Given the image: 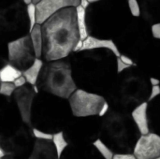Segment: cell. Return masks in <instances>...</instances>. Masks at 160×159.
<instances>
[{"label":"cell","mask_w":160,"mask_h":159,"mask_svg":"<svg viewBox=\"0 0 160 159\" xmlns=\"http://www.w3.org/2000/svg\"><path fill=\"white\" fill-rule=\"evenodd\" d=\"M80 2L81 0H41L35 4L37 11V23L41 25L52 15L64 8L77 7L80 6Z\"/></svg>","instance_id":"13"},{"label":"cell","mask_w":160,"mask_h":159,"mask_svg":"<svg viewBox=\"0 0 160 159\" xmlns=\"http://www.w3.org/2000/svg\"><path fill=\"white\" fill-rule=\"evenodd\" d=\"M52 142L56 150L57 156L60 158V157L62 156L63 152L66 150V148L68 146V142H67L63 131H60L58 133H55L52 135Z\"/></svg>","instance_id":"22"},{"label":"cell","mask_w":160,"mask_h":159,"mask_svg":"<svg viewBox=\"0 0 160 159\" xmlns=\"http://www.w3.org/2000/svg\"><path fill=\"white\" fill-rule=\"evenodd\" d=\"M133 155L136 159H156L160 157V136L156 133L142 135L137 141Z\"/></svg>","instance_id":"12"},{"label":"cell","mask_w":160,"mask_h":159,"mask_svg":"<svg viewBox=\"0 0 160 159\" xmlns=\"http://www.w3.org/2000/svg\"><path fill=\"white\" fill-rule=\"evenodd\" d=\"M119 58L121 59V61L123 62V63H125L126 65H128V67H135L136 66V64H135V62L130 58V57H128V55H125V54H121L120 56H119Z\"/></svg>","instance_id":"32"},{"label":"cell","mask_w":160,"mask_h":159,"mask_svg":"<svg viewBox=\"0 0 160 159\" xmlns=\"http://www.w3.org/2000/svg\"><path fill=\"white\" fill-rule=\"evenodd\" d=\"M141 18L150 25L160 23V0H138Z\"/></svg>","instance_id":"14"},{"label":"cell","mask_w":160,"mask_h":159,"mask_svg":"<svg viewBox=\"0 0 160 159\" xmlns=\"http://www.w3.org/2000/svg\"><path fill=\"white\" fill-rule=\"evenodd\" d=\"M36 86L41 93L68 99L78 89L72 76L68 57L44 62Z\"/></svg>","instance_id":"5"},{"label":"cell","mask_w":160,"mask_h":159,"mask_svg":"<svg viewBox=\"0 0 160 159\" xmlns=\"http://www.w3.org/2000/svg\"><path fill=\"white\" fill-rule=\"evenodd\" d=\"M36 59L29 35L8 42V61L19 70H26L34 64Z\"/></svg>","instance_id":"9"},{"label":"cell","mask_w":160,"mask_h":159,"mask_svg":"<svg viewBox=\"0 0 160 159\" xmlns=\"http://www.w3.org/2000/svg\"><path fill=\"white\" fill-rule=\"evenodd\" d=\"M22 75V71L19 70L9 63L0 68V82H13L17 78Z\"/></svg>","instance_id":"20"},{"label":"cell","mask_w":160,"mask_h":159,"mask_svg":"<svg viewBox=\"0 0 160 159\" xmlns=\"http://www.w3.org/2000/svg\"><path fill=\"white\" fill-rule=\"evenodd\" d=\"M116 57L111 51L105 49L85 50L73 52L69 57L72 76L78 89L92 93V89L100 80L108 60Z\"/></svg>","instance_id":"4"},{"label":"cell","mask_w":160,"mask_h":159,"mask_svg":"<svg viewBox=\"0 0 160 159\" xmlns=\"http://www.w3.org/2000/svg\"><path fill=\"white\" fill-rule=\"evenodd\" d=\"M148 104L147 102H142L131 112V117L142 135H146L150 133L149 121H148Z\"/></svg>","instance_id":"17"},{"label":"cell","mask_w":160,"mask_h":159,"mask_svg":"<svg viewBox=\"0 0 160 159\" xmlns=\"http://www.w3.org/2000/svg\"><path fill=\"white\" fill-rule=\"evenodd\" d=\"M127 1H128V0H127Z\"/></svg>","instance_id":"46"},{"label":"cell","mask_w":160,"mask_h":159,"mask_svg":"<svg viewBox=\"0 0 160 159\" xmlns=\"http://www.w3.org/2000/svg\"><path fill=\"white\" fill-rule=\"evenodd\" d=\"M112 159H136L133 154H114Z\"/></svg>","instance_id":"35"},{"label":"cell","mask_w":160,"mask_h":159,"mask_svg":"<svg viewBox=\"0 0 160 159\" xmlns=\"http://www.w3.org/2000/svg\"><path fill=\"white\" fill-rule=\"evenodd\" d=\"M106 99L99 94L77 89L68 98L69 107L74 117H94L98 113Z\"/></svg>","instance_id":"8"},{"label":"cell","mask_w":160,"mask_h":159,"mask_svg":"<svg viewBox=\"0 0 160 159\" xmlns=\"http://www.w3.org/2000/svg\"><path fill=\"white\" fill-rule=\"evenodd\" d=\"M30 39L35 51L36 57L38 59L42 58V51H43V37H42V31H41V25L36 24L33 29L29 33Z\"/></svg>","instance_id":"18"},{"label":"cell","mask_w":160,"mask_h":159,"mask_svg":"<svg viewBox=\"0 0 160 159\" xmlns=\"http://www.w3.org/2000/svg\"><path fill=\"white\" fill-rule=\"evenodd\" d=\"M22 124L13 99L0 96V140L13 133Z\"/></svg>","instance_id":"10"},{"label":"cell","mask_w":160,"mask_h":159,"mask_svg":"<svg viewBox=\"0 0 160 159\" xmlns=\"http://www.w3.org/2000/svg\"><path fill=\"white\" fill-rule=\"evenodd\" d=\"M33 135L36 140H40V141H52V135L49 133H45L43 131H40L37 128H32Z\"/></svg>","instance_id":"28"},{"label":"cell","mask_w":160,"mask_h":159,"mask_svg":"<svg viewBox=\"0 0 160 159\" xmlns=\"http://www.w3.org/2000/svg\"><path fill=\"white\" fill-rule=\"evenodd\" d=\"M97 49H105L111 51L116 57L121 55L120 51L118 50L113 39H102L89 36L86 39L82 41V51L85 50H97Z\"/></svg>","instance_id":"16"},{"label":"cell","mask_w":160,"mask_h":159,"mask_svg":"<svg viewBox=\"0 0 160 159\" xmlns=\"http://www.w3.org/2000/svg\"><path fill=\"white\" fill-rule=\"evenodd\" d=\"M0 83H1V82H0Z\"/></svg>","instance_id":"45"},{"label":"cell","mask_w":160,"mask_h":159,"mask_svg":"<svg viewBox=\"0 0 160 159\" xmlns=\"http://www.w3.org/2000/svg\"><path fill=\"white\" fill-rule=\"evenodd\" d=\"M27 16L30 23V31L33 27L37 24V11H36V5L30 3L27 5Z\"/></svg>","instance_id":"26"},{"label":"cell","mask_w":160,"mask_h":159,"mask_svg":"<svg viewBox=\"0 0 160 159\" xmlns=\"http://www.w3.org/2000/svg\"><path fill=\"white\" fill-rule=\"evenodd\" d=\"M129 67H128V65H126L125 63H123L119 57H116V71H117V73L124 72L125 70H127Z\"/></svg>","instance_id":"29"},{"label":"cell","mask_w":160,"mask_h":159,"mask_svg":"<svg viewBox=\"0 0 160 159\" xmlns=\"http://www.w3.org/2000/svg\"><path fill=\"white\" fill-rule=\"evenodd\" d=\"M150 82H151V84H152V86H157V85H159L160 84V81L159 80H158V79H156V78H150Z\"/></svg>","instance_id":"38"},{"label":"cell","mask_w":160,"mask_h":159,"mask_svg":"<svg viewBox=\"0 0 160 159\" xmlns=\"http://www.w3.org/2000/svg\"><path fill=\"white\" fill-rule=\"evenodd\" d=\"M23 2L26 4V5H28V4H30V3H32V0H23Z\"/></svg>","instance_id":"41"},{"label":"cell","mask_w":160,"mask_h":159,"mask_svg":"<svg viewBox=\"0 0 160 159\" xmlns=\"http://www.w3.org/2000/svg\"><path fill=\"white\" fill-rule=\"evenodd\" d=\"M87 1H88L89 4H94V3H97V2H98L100 0H87Z\"/></svg>","instance_id":"40"},{"label":"cell","mask_w":160,"mask_h":159,"mask_svg":"<svg viewBox=\"0 0 160 159\" xmlns=\"http://www.w3.org/2000/svg\"><path fill=\"white\" fill-rule=\"evenodd\" d=\"M131 18L127 0H100L85 9L89 36L102 39L119 35Z\"/></svg>","instance_id":"2"},{"label":"cell","mask_w":160,"mask_h":159,"mask_svg":"<svg viewBox=\"0 0 160 159\" xmlns=\"http://www.w3.org/2000/svg\"><path fill=\"white\" fill-rule=\"evenodd\" d=\"M35 142L32 127L22 123L13 133L0 140V146L8 157L28 159Z\"/></svg>","instance_id":"7"},{"label":"cell","mask_w":160,"mask_h":159,"mask_svg":"<svg viewBox=\"0 0 160 159\" xmlns=\"http://www.w3.org/2000/svg\"><path fill=\"white\" fill-rule=\"evenodd\" d=\"M82 40H79V42L77 43V45L75 46L74 48V52H81L82 51Z\"/></svg>","instance_id":"37"},{"label":"cell","mask_w":160,"mask_h":159,"mask_svg":"<svg viewBox=\"0 0 160 159\" xmlns=\"http://www.w3.org/2000/svg\"><path fill=\"white\" fill-rule=\"evenodd\" d=\"M16 90L13 82H1L0 83V96L6 97H11Z\"/></svg>","instance_id":"24"},{"label":"cell","mask_w":160,"mask_h":159,"mask_svg":"<svg viewBox=\"0 0 160 159\" xmlns=\"http://www.w3.org/2000/svg\"><path fill=\"white\" fill-rule=\"evenodd\" d=\"M76 16H77V25L80 34V39L84 40L89 37L87 26H86V19H85V9L81 6L76 7Z\"/></svg>","instance_id":"21"},{"label":"cell","mask_w":160,"mask_h":159,"mask_svg":"<svg viewBox=\"0 0 160 159\" xmlns=\"http://www.w3.org/2000/svg\"><path fill=\"white\" fill-rule=\"evenodd\" d=\"M6 157V155H5V153H4L2 147L0 146V159H2L3 157Z\"/></svg>","instance_id":"39"},{"label":"cell","mask_w":160,"mask_h":159,"mask_svg":"<svg viewBox=\"0 0 160 159\" xmlns=\"http://www.w3.org/2000/svg\"><path fill=\"white\" fill-rule=\"evenodd\" d=\"M27 5L23 0L0 10V37L10 42L29 35Z\"/></svg>","instance_id":"6"},{"label":"cell","mask_w":160,"mask_h":159,"mask_svg":"<svg viewBox=\"0 0 160 159\" xmlns=\"http://www.w3.org/2000/svg\"><path fill=\"white\" fill-rule=\"evenodd\" d=\"M160 95V85H157V86H153L152 90H151V94L149 97V101L153 100L154 98H156L157 97H158Z\"/></svg>","instance_id":"34"},{"label":"cell","mask_w":160,"mask_h":159,"mask_svg":"<svg viewBox=\"0 0 160 159\" xmlns=\"http://www.w3.org/2000/svg\"><path fill=\"white\" fill-rule=\"evenodd\" d=\"M152 36L155 39L160 40V23H156L151 25Z\"/></svg>","instance_id":"30"},{"label":"cell","mask_w":160,"mask_h":159,"mask_svg":"<svg viewBox=\"0 0 160 159\" xmlns=\"http://www.w3.org/2000/svg\"><path fill=\"white\" fill-rule=\"evenodd\" d=\"M39 1H41V0H32V3H33V4H37V3H38Z\"/></svg>","instance_id":"42"},{"label":"cell","mask_w":160,"mask_h":159,"mask_svg":"<svg viewBox=\"0 0 160 159\" xmlns=\"http://www.w3.org/2000/svg\"><path fill=\"white\" fill-rule=\"evenodd\" d=\"M109 109H110L109 103H108L107 101H105V103L103 104V106H102V108H101V110H100V112H99V113H98V116H99V117H104V116L108 113Z\"/></svg>","instance_id":"36"},{"label":"cell","mask_w":160,"mask_h":159,"mask_svg":"<svg viewBox=\"0 0 160 159\" xmlns=\"http://www.w3.org/2000/svg\"><path fill=\"white\" fill-rule=\"evenodd\" d=\"M128 7L133 18L141 17V7L138 0H128Z\"/></svg>","instance_id":"27"},{"label":"cell","mask_w":160,"mask_h":159,"mask_svg":"<svg viewBox=\"0 0 160 159\" xmlns=\"http://www.w3.org/2000/svg\"><path fill=\"white\" fill-rule=\"evenodd\" d=\"M44 61L42 59H36V61L34 62V64L27 68L26 70L22 71V76L25 78L26 82L28 84H30L31 86H35L37 84L40 70L42 68Z\"/></svg>","instance_id":"19"},{"label":"cell","mask_w":160,"mask_h":159,"mask_svg":"<svg viewBox=\"0 0 160 159\" xmlns=\"http://www.w3.org/2000/svg\"><path fill=\"white\" fill-rule=\"evenodd\" d=\"M22 0H0V10H3Z\"/></svg>","instance_id":"31"},{"label":"cell","mask_w":160,"mask_h":159,"mask_svg":"<svg viewBox=\"0 0 160 159\" xmlns=\"http://www.w3.org/2000/svg\"><path fill=\"white\" fill-rule=\"evenodd\" d=\"M8 63V42L0 37V68Z\"/></svg>","instance_id":"25"},{"label":"cell","mask_w":160,"mask_h":159,"mask_svg":"<svg viewBox=\"0 0 160 159\" xmlns=\"http://www.w3.org/2000/svg\"><path fill=\"white\" fill-rule=\"evenodd\" d=\"M28 159H59L52 141L36 140Z\"/></svg>","instance_id":"15"},{"label":"cell","mask_w":160,"mask_h":159,"mask_svg":"<svg viewBox=\"0 0 160 159\" xmlns=\"http://www.w3.org/2000/svg\"><path fill=\"white\" fill-rule=\"evenodd\" d=\"M2 159H13V158H10V157H3Z\"/></svg>","instance_id":"43"},{"label":"cell","mask_w":160,"mask_h":159,"mask_svg":"<svg viewBox=\"0 0 160 159\" xmlns=\"http://www.w3.org/2000/svg\"><path fill=\"white\" fill-rule=\"evenodd\" d=\"M37 96L33 86L26 83L22 87L16 88L11 98L13 99L19 113L21 115L22 122L31 127V110L34 99Z\"/></svg>","instance_id":"11"},{"label":"cell","mask_w":160,"mask_h":159,"mask_svg":"<svg viewBox=\"0 0 160 159\" xmlns=\"http://www.w3.org/2000/svg\"><path fill=\"white\" fill-rule=\"evenodd\" d=\"M156 159H160V157H158V158H156Z\"/></svg>","instance_id":"44"},{"label":"cell","mask_w":160,"mask_h":159,"mask_svg":"<svg viewBox=\"0 0 160 159\" xmlns=\"http://www.w3.org/2000/svg\"><path fill=\"white\" fill-rule=\"evenodd\" d=\"M27 83V82H26V80H25V78L22 75V76H20L19 78H17L14 82H13V84L15 85V87L16 88H20V87H22L23 85H25Z\"/></svg>","instance_id":"33"},{"label":"cell","mask_w":160,"mask_h":159,"mask_svg":"<svg viewBox=\"0 0 160 159\" xmlns=\"http://www.w3.org/2000/svg\"><path fill=\"white\" fill-rule=\"evenodd\" d=\"M42 60L55 61L69 57L80 40L76 7L64 8L41 24Z\"/></svg>","instance_id":"1"},{"label":"cell","mask_w":160,"mask_h":159,"mask_svg":"<svg viewBox=\"0 0 160 159\" xmlns=\"http://www.w3.org/2000/svg\"><path fill=\"white\" fill-rule=\"evenodd\" d=\"M72 117L68 99L38 93L31 110V127L49 134L63 131Z\"/></svg>","instance_id":"3"},{"label":"cell","mask_w":160,"mask_h":159,"mask_svg":"<svg viewBox=\"0 0 160 159\" xmlns=\"http://www.w3.org/2000/svg\"><path fill=\"white\" fill-rule=\"evenodd\" d=\"M92 145L95 147V149L98 152V154L104 159H112L113 157V153L111 150V148L101 140V139H97L92 142Z\"/></svg>","instance_id":"23"}]
</instances>
